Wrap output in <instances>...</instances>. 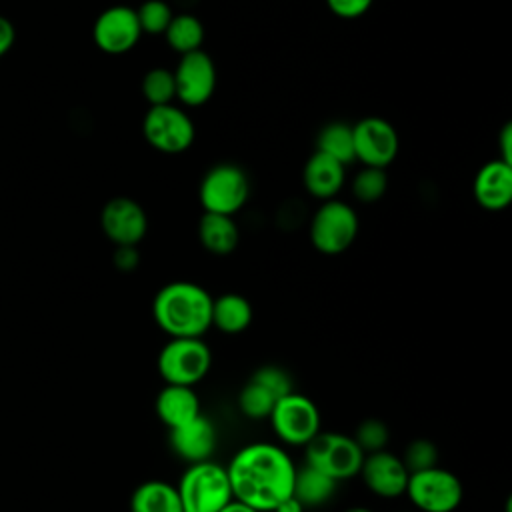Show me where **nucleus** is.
I'll return each mask as SVG.
<instances>
[{"label": "nucleus", "mask_w": 512, "mask_h": 512, "mask_svg": "<svg viewBox=\"0 0 512 512\" xmlns=\"http://www.w3.org/2000/svg\"><path fill=\"white\" fill-rule=\"evenodd\" d=\"M212 366V352L202 338H170L158 354V372L166 384L194 386Z\"/></svg>", "instance_id": "39448f33"}, {"label": "nucleus", "mask_w": 512, "mask_h": 512, "mask_svg": "<svg viewBox=\"0 0 512 512\" xmlns=\"http://www.w3.org/2000/svg\"><path fill=\"white\" fill-rule=\"evenodd\" d=\"M404 494L422 512H454L462 502L464 486L454 472L432 466L410 472Z\"/></svg>", "instance_id": "0eeeda50"}, {"label": "nucleus", "mask_w": 512, "mask_h": 512, "mask_svg": "<svg viewBox=\"0 0 512 512\" xmlns=\"http://www.w3.org/2000/svg\"><path fill=\"white\" fill-rule=\"evenodd\" d=\"M346 512H372L370 508H364V506H352V508H348Z\"/></svg>", "instance_id": "58836bf2"}, {"label": "nucleus", "mask_w": 512, "mask_h": 512, "mask_svg": "<svg viewBox=\"0 0 512 512\" xmlns=\"http://www.w3.org/2000/svg\"><path fill=\"white\" fill-rule=\"evenodd\" d=\"M352 438H354V442L360 446V450L364 454H370V452L384 450V446L388 444L390 432H388L386 422H382L378 418H368V420L358 424V428H356Z\"/></svg>", "instance_id": "c756f323"}, {"label": "nucleus", "mask_w": 512, "mask_h": 512, "mask_svg": "<svg viewBox=\"0 0 512 512\" xmlns=\"http://www.w3.org/2000/svg\"><path fill=\"white\" fill-rule=\"evenodd\" d=\"M302 180H304V188L320 200H330L334 198L346 180V166L322 152H314L306 164H304V172H302Z\"/></svg>", "instance_id": "a211bd4d"}, {"label": "nucleus", "mask_w": 512, "mask_h": 512, "mask_svg": "<svg viewBox=\"0 0 512 512\" xmlns=\"http://www.w3.org/2000/svg\"><path fill=\"white\" fill-rule=\"evenodd\" d=\"M252 304L236 292L212 298V326L224 334H240L252 322Z\"/></svg>", "instance_id": "4be33fe9"}, {"label": "nucleus", "mask_w": 512, "mask_h": 512, "mask_svg": "<svg viewBox=\"0 0 512 512\" xmlns=\"http://www.w3.org/2000/svg\"><path fill=\"white\" fill-rule=\"evenodd\" d=\"M268 512H272V510H268Z\"/></svg>", "instance_id": "a19ab883"}, {"label": "nucleus", "mask_w": 512, "mask_h": 512, "mask_svg": "<svg viewBox=\"0 0 512 512\" xmlns=\"http://www.w3.org/2000/svg\"><path fill=\"white\" fill-rule=\"evenodd\" d=\"M112 260L118 270L132 272L140 262V252L136 246H116Z\"/></svg>", "instance_id": "72a5a7b5"}, {"label": "nucleus", "mask_w": 512, "mask_h": 512, "mask_svg": "<svg viewBox=\"0 0 512 512\" xmlns=\"http://www.w3.org/2000/svg\"><path fill=\"white\" fill-rule=\"evenodd\" d=\"M146 142L164 154H180L194 142L196 128L192 118L174 104L150 106L142 120Z\"/></svg>", "instance_id": "9d476101"}, {"label": "nucleus", "mask_w": 512, "mask_h": 512, "mask_svg": "<svg viewBox=\"0 0 512 512\" xmlns=\"http://www.w3.org/2000/svg\"><path fill=\"white\" fill-rule=\"evenodd\" d=\"M198 238L204 250L216 256H226L236 250L240 242V230L232 216L204 212L198 222Z\"/></svg>", "instance_id": "aec40b11"}, {"label": "nucleus", "mask_w": 512, "mask_h": 512, "mask_svg": "<svg viewBox=\"0 0 512 512\" xmlns=\"http://www.w3.org/2000/svg\"><path fill=\"white\" fill-rule=\"evenodd\" d=\"M136 16H138L142 34L158 36V34L166 32L174 14L164 0H146L144 4H140L136 8Z\"/></svg>", "instance_id": "c85d7f7f"}, {"label": "nucleus", "mask_w": 512, "mask_h": 512, "mask_svg": "<svg viewBox=\"0 0 512 512\" xmlns=\"http://www.w3.org/2000/svg\"><path fill=\"white\" fill-rule=\"evenodd\" d=\"M372 2L374 0H326L330 12L338 18H346V20L358 18L364 12H368Z\"/></svg>", "instance_id": "473e14b6"}, {"label": "nucleus", "mask_w": 512, "mask_h": 512, "mask_svg": "<svg viewBox=\"0 0 512 512\" xmlns=\"http://www.w3.org/2000/svg\"><path fill=\"white\" fill-rule=\"evenodd\" d=\"M306 464L328 474L336 482L360 472L364 452L352 436L338 432H318L306 446Z\"/></svg>", "instance_id": "6e6552de"}, {"label": "nucleus", "mask_w": 512, "mask_h": 512, "mask_svg": "<svg viewBox=\"0 0 512 512\" xmlns=\"http://www.w3.org/2000/svg\"><path fill=\"white\" fill-rule=\"evenodd\" d=\"M472 192L484 210H504L512 200V164L500 158L486 162L476 172Z\"/></svg>", "instance_id": "dca6fc26"}, {"label": "nucleus", "mask_w": 512, "mask_h": 512, "mask_svg": "<svg viewBox=\"0 0 512 512\" xmlns=\"http://www.w3.org/2000/svg\"><path fill=\"white\" fill-rule=\"evenodd\" d=\"M152 316L170 338H202L212 326V296L196 282L174 280L156 292Z\"/></svg>", "instance_id": "f03ea898"}, {"label": "nucleus", "mask_w": 512, "mask_h": 512, "mask_svg": "<svg viewBox=\"0 0 512 512\" xmlns=\"http://www.w3.org/2000/svg\"><path fill=\"white\" fill-rule=\"evenodd\" d=\"M316 150L348 166L356 160L352 126L346 122H330L322 126L316 138Z\"/></svg>", "instance_id": "b1692460"}, {"label": "nucleus", "mask_w": 512, "mask_h": 512, "mask_svg": "<svg viewBox=\"0 0 512 512\" xmlns=\"http://www.w3.org/2000/svg\"><path fill=\"white\" fill-rule=\"evenodd\" d=\"M304 512H316V510H314V508H312V510H304Z\"/></svg>", "instance_id": "ea45409f"}, {"label": "nucleus", "mask_w": 512, "mask_h": 512, "mask_svg": "<svg viewBox=\"0 0 512 512\" xmlns=\"http://www.w3.org/2000/svg\"><path fill=\"white\" fill-rule=\"evenodd\" d=\"M142 96L150 106L172 104L176 98V84L172 70L152 68L142 78Z\"/></svg>", "instance_id": "a878e982"}, {"label": "nucleus", "mask_w": 512, "mask_h": 512, "mask_svg": "<svg viewBox=\"0 0 512 512\" xmlns=\"http://www.w3.org/2000/svg\"><path fill=\"white\" fill-rule=\"evenodd\" d=\"M176 490L182 512H218L234 498L226 468L210 460L190 464Z\"/></svg>", "instance_id": "7ed1b4c3"}, {"label": "nucleus", "mask_w": 512, "mask_h": 512, "mask_svg": "<svg viewBox=\"0 0 512 512\" xmlns=\"http://www.w3.org/2000/svg\"><path fill=\"white\" fill-rule=\"evenodd\" d=\"M498 142H500V160L512 164V126L510 124L502 128Z\"/></svg>", "instance_id": "c9c22d12"}, {"label": "nucleus", "mask_w": 512, "mask_h": 512, "mask_svg": "<svg viewBox=\"0 0 512 512\" xmlns=\"http://www.w3.org/2000/svg\"><path fill=\"white\" fill-rule=\"evenodd\" d=\"M100 226L104 236L116 246H138L148 232V216L136 200L116 196L104 204Z\"/></svg>", "instance_id": "4468645a"}, {"label": "nucleus", "mask_w": 512, "mask_h": 512, "mask_svg": "<svg viewBox=\"0 0 512 512\" xmlns=\"http://www.w3.org/2000/svg\"><path fill=\"white\" fill-rule=\"evenodd\" d=\"M14 38H16V32H14L12 22L8 18L0 16V56H4L12 48Z\"/></svg>", "instance_id": "f704fd0d"}, {"label": "nucleus", "mask_w": 512, "mask_h": 512, "mask_svg": "<svg viewBox=\"0 0 512 512\" xmlns=\"http://www.w3.org/2000/svg\"><path fill=\"white\" fill-rule=\"evenodd\" d=\"M358 216L356 210L336 198L324 200L310 220V242L326 256H336L346 252L358 236Z\"/></svg>", "instance_id": "20e7f679"}, {"label": "nucleus", "mask_w": 512, "mask_h": 512, "mask_svg": "<svg viewBox=\"0 0 512 512\" xmlns=\"http://www.w3.org/2000/svg\"><path fill=\"white\" fill-rule=\"evenodd\" d=\"M368 490L380 498H398L406 492L408 476L402 458L388 450L364 454L360 472Z\"/></svg>", "instance_id": "2eb2a0df"}, {"label": "nucleus", "mask_w": 512, "mask_h": 512, "mask_svg": "<svg viewBox=\"0 0 512 512\" xmlns=\"http://www.w3.org/2000/svg\"><path fill=\"white\" fill-rule=\"evenodd\" d=\"M218 512H258V510H254V508H250L248 504H244V502L232 498V500H230L222 510H218Z\"/></svg>", "instance_id": "4c0bfd02"}, {"label": "nucleus", "mask_w": 512, "mask_h": 512, "mask_svg": "<svg viewBox=\"0 0 512 512\" xmlns=\"http://www.w3.org/2000/svg\"><path fill=\"white\" fill-rule=\"evenodd\" d=\"M336 480L318 468L304 462V466L294 470L292 480V496L306 508L312 510L316 506L326 504L336 492Z\"/></svg>", "instance_id": "412c9836"}, {"label": "nucleus", "mask_w": 512, "mask_h": 512, "mask_svg": "<svg viewBox=\"0 0 512 512\" xmlns=\"http://www.w3.org/2000/svg\"><path fill=\"white\" fill-rule=\"evenodd\" d=\"M438 460V448L434 442L426 440V438H418L412 440L402 456V462L406 466L408 472H418V470H426L436 466Z\"/></svg>", "instance_id": "2f4dec72"}, {"label": "nucleus", "mask_w": 512, "mask_h": 512, "mask_svg": "<svg viewBox=\"0 0 512 512\" xmlns=\"http://www.w3.org/2000/svg\"><path fill=\"white\" fill-rule=\"evenodd\" d=\"M172 74L176 84V98L182 104L202 106L212 98L216 88V66L202 48L182 54Z\"/></svg>", "instance_id": "f8f14e48"}, {"label": "nucleus", "mask_w": 512, "mask_h": 512, "mask_svg": "<svg viewBox=\"0 0 512 512\" xmlns=\"http://www.w3.org/2000/svg\"><path fill=\"white\" fill-rule=\"evenodd\" d=\"M268 418L276 438L290 446H306L320 432V412L316 404L294 390L276 400Z\"/></svg>", "instance_id": "1a4fd4ad"}, {"label": "nucleus", "mask_w": 512, "mask_h": 512, "mask_svg": "<svg viewBox=\"0 0 512 512\" xmlns=\"http://www.w3.org/2000/svg\"><path fill=\"white\" fill-rule=\"evenodd\" d=\"M156 414L168 426V430L194 420L198 414H202L194 386L166 384L156 396Z\"/></svg>", "instance_id": "6ab92c4d"}, {"label": "nucleus", "mask_w": 512, "mask_h": 512, "mask_svg": "<svg viewBox=\"0 0 512 512\" xmlns=\"http://www.w3.org/2000/svg\"><path fill=\"white\" fill-rule=\"evenodd\" d=\"M386 188H388V176L384 168H374V166H364L354 176V182H352V194L356 196V200L364 204L380 200Z\"/></svg>", "instance_id": "cd10ccee"}, {"label": "nucleus", "mask_w": 512, "mask_h": 512, "mask_svg": "<svg viewBox=\"0 0 512 512\" xmlns=\"http://www.w3.org/2000/svg\"><path fill=\"white\" fill-rule=\"evenodd\" d=\"M250 196V180L246 172L230 162H222L212 166L198 190L200 204L204 212L228 214L234 216Z\"/></svg>", "instance_id": "423d86ee"}, {"label": "nucleus", "mask_w": 512, "mask_h": 512, "mask_svg": "<svg viewBox=\"0 0 512 512\" xmlns=\"http://www.w3.org/2000/svg\"><path fill=\"white\" fill-rule=\"evenodd\" d=\"M164 38H166L168 46L182 56V54L202 48L204 26L192 14H174L164 32Z\"/></svg>", "instance_id": "393cba45"}, {"label": "nucleus", "mask_w": 512, "mask_h": 512, "mask_svg": "<svg viewBox=\"0 0 512 512\" xmlns=\"http://www.w3.org/2000/svg\"><path fill=\"white\" fill-rule=\"evenodd\" d=\"M172 450L186 462L210 460L216 448V428L210 418L198 414L194 420L170 430Z\"/></svg>", "instance_id": "f3484780"}, {"label": "nucleus", "mask_w": 512, "mask_h": 512, "mask_svg": "<svg viewBox=\"0 0 512 512\" xmlns=\"http://www.w3.org/2000/svg\"><path fill=\"white\" fill-rule=\"evenodd\" d=\"M250 380L258 382L260 386H264L276 400L294 390V382H292L290 374H288L284 368L274 366V364L260 366V368L252 374Z\"/></svg>", "instance_id": "7c9ffc66"}, {"label": "nucleus", "mask_w": 512, "mask_h": 512, "mask_svg": "<svg viewBox=\"0 0 512 512\" xmlns=\"http://www.w3.org/2000/svg\"><path fill=\"white\" fill-rule=\"evenodd\" d=\"M354 154L364 166L386 168L398 154L400 140L396 128L378 116L362 118L352 126Z\"/></svg>", "instance_id": "9b49d317"}, {"label": "nucleus", "mask_w": 512, "mask_h": 512, "mask_svg": "<svg viewBox=\"0 0 512 512\" xmlns=\"http://www.w3.org/2000/svg\"><path fill=\"white\" fill-rule=\"evenodd\" d=\"M294 470L286 450L270 442L240 448L226 466L232 496L258 512L272 510L292 494Z\"/></svg>", "instance_id": "f257e3e1"}, {"label": "nucleus", "mask_w": 512, "mask_h": 512, "mask_svg": "<svg viewBox=\"0 0 512 512\" xmlns=\"http://www.w3.org/2000/svg\"><path fill=\"white\" fill-rule=\"evenodd\" d=\"M130 512H182L176 486L164 480H146L130 496Z\"/></svg>", "instance_id": "5701e85b"}, {"label": "nucleus", "mask_w": 512, "mask_h": 512, "mask_svg": "<svg viewBox=\"0 0 512 512\" xmlns=\"http://www.w3.org/2000/svg\"><path fill=\"white\" fill-rule=\"evenodd\" d=\"M306 508L290 494V496H286L284 500H280L274 508H272V512H304Z\"/></svg>", "instance_id": "e433bc0d"}, {"label": "nucleus", "mask_w": 512, "mask_h": 512, "mask_svg": "<svg viewBox=\"0 0 512 512\" xmlns=\"http://www.w3.org/2000/svg\"><path fill=\"white\" fill-rule=\"evenodd\" d=\"M276 404V398L258 382L250 380L238 394V408L246 418L262 420L268 418L272 408Z\"/></svg>", "instance_id": "bb28decb"}, {"label": "nucleus", "mask_w": 512, "mask_h": 512, "mask_svg": "<svg viewBox=\"0 0 512 512\" xmlns=\"http://www.w3.org/2000/svg\"><path fill=\"white\" fill-rule=\"evenodd\" d=\"M140 36L142 30L138 24L136 10L122 4L110 6L104 12H100L92 28L94 44L102 52L112 56L130 52L140 40Z\"/></svg>", "instance_id": "ddd939ff"}]
</instances>
